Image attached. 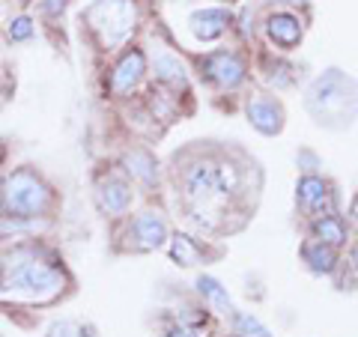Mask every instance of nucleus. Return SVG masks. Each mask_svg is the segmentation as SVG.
<instances>
[{
    "label": "nucleus",
    "instance_id": "nucleus-2",
    "mask_svg": "<svg viewBox=\"0 0 358 337\" xmlns=\"http://www.w3.org/2000/svg\"><path fill=\"white\" fill-rule=\"evenodd\" d=\"M63 266L33 248H18L6 257L3 275H0V299L21 301V305H51L66 293Z\"/></svg>",
    "mask_w": 358,
    "mask_h": 337
},
{
    "label": "nucleus",
    "instance_id": "nucleus-10",
    "mask_svg": "<svg viewBox=\"0 0 358 337\" xmlns=\"http://www.w3.org/2000/svg\"><path fill=\"white\" fill-rule=\"evenodd\" d=\"M96 206L105 218H122L129 215L134 191H131V179L120 171H108L96 179Z\"/></svg>",
    "mask_w": 358,
    "mask_h": 337
},
{
    "label": "nucleus",
    "instance_id": "nucleus-12",
    "mask_svg": "<svg viewBox=\"0 0 358 337\" xmlns=\"http://www.w3.org/2000/svg\"><path fill=\"white\" fill-rule=\"evenodd\" d=\"M263 30L278 51H296L305 39V21L293 9H272L263 21Z\"/></svg>",
    "mask_w": 358,
    "mask_h": 337
},
{
    "label": "nucleus",
    "instance_id": "nucleus-24",
    "mask_svg": "<svg viewBox=\"0 0 358 337\" xmlns=\"http://www.w3.org/2000/svg\"><path fill=\"white\" fill-rule=\"evenodd\" d=\"M299 167H301V171H305V173H317L320 159H317V155H313V152L301 150V152H299Z\"/></svg>",
    "mask_w": 358,
    "mask_h": 337
},
{
    "label": "nucleus",
    "instance_id": "nucleus-14",
    "mask_svg": "<svg viewBox=\"0 0 358 337\" xmlns=\"http://www.w3.org/2000/svg\"><path fill=\"white\" fill-rule=\"evenodd\" d=\"M122 173H126L131 182H138L143 188H152L159 182V164H155V155L143 147H131L122 152Z\"/></svg>",
    "mask_w": 358,
    "mask_h": 337
},
{
    "label": "nucleus",
    "instance_id": "nucleus-9",
    "mask_svg": "<svg viewBox=\"0 0 358 337\" xmlns=\"http://www.w3.org/2000/svg\"><path fill=\"white\" fill-rule=\"evenodd\" d=\"M296 206L305 218H320L329 215V212H338V194H334V185L326 176L320 173H301L299 185H296Z\"/></svg>",
    "mask_w": 358,
    "mask_h": 337
},
{
    "label": "nucleus",
    "instance_id": "nucleus-17",
    "mask_svg": "<svg viewBox=\"0 0 358 337\" xmlns=\"http://www.w3.org/2000/svg\"><path fill=\"white\" fill-rule=\"evenodd\" d=\"M310 236L341 251L346 245V239H350V224H346V218L341 212H329V215H320V218L310 221Z\"/></svg>",
    "mask_w": 358,
    "mask_h": 337
},
{
    "label": "nucleus",
    "instance_id": "nucleus-15",
    "mask_svg": "<svg viewBox=\"0 0 358 337\" xmlns=\"http://www.w3.org/2000/svg\"><path fill=\"white\" fill-rule=\"evenodd\" d=\"M301 263L308 266V272L313 275H334L341 268V251L338 248H331V245L326 242H320V239H310L308 242H301Z\"/></svg>",
    "mask_w": 358,
    "mask_h": 337
},
{
    "label": "nucleus",
    "instance_id": "nucleus-28",
    "mask_svg": "<svg viewBox=\"0 0 358 337\" xmlns=\"http://www.w3.org/2000/svg\"><path fill=\"white\" fill-rule=\"evenodd\" d=\"M346 224H350V227L358 233V197L352 200V206H350V218H346Z\"/></svg>",
    "mask_w": 358,
    "mask_h": 337
},
{
    "label": "nucleus",
    "instance_id": "nucleus-25",
    "mask_svg": "<svg viewBox=\"0 0 358 337\" xmlns=\"http://www.w3.org/2000/svg\"><path fill=\"white\" fill-rule=\"evenodd\" d=\"M346 268H350V278L358 284V242L350 248V257H346Z\"/></svg>",
    "mask_w": 358,
    "mask_h": 337
},
{
    "label": "nucleus",
    "instance_id": "nucleus-21",
    "mask_svg": "<svg viewBox=\"0 0 358 337\" xmlns=\"http://www.w3.org/2000/svg\"><path fill=\"white\" fill-rule=\"evenodd\" d=\"M6 36H9V42H30L36 36V21L30 15H15L6 27Z\"/></svg>",
    "mask_w": 358,
    "mask_h": 337
},
{
    "label": "nucleus",
    "instance_id": "nucleus-22",
    "mask_svg": "<svg viewBox=\"0 0 358 337\" xmlns=\"http://www.w3.org/2000/svg\"><path fill=\"white\" fill-rule=\"evenodd\" d=\"M45 337H93V334H90V329H87V325H81V322L63 320V322H54Z\"/></svg>",
    "mask_w": 358,
    "mask_h": 337
},
{
    "label": "nucleus",
    "instance_id": "nucleus-16",
    "mask_svg": "<svg viewBox=\"0 0 358 337\" xmlns=\"http://www.w3.org/2000/svg\"><path fill=\"white\" fill-rule=\"evenodd\" d=\"M152 78H155V84H159V87L171 89V93H176V96H179V89H182V93L188 89V72H185V66L171 51L155 54V60H152Z\"/></svg>",
    "mask_w": 358,
    "mask_h": 337
},
{
    "label": "nucleus",
    "instance_id": "nucleus-4",
    "mask_svg": "<svg viewBox=\"0 0 358 337\" xmlns=\"http://www.w3.org/2000/svg\"><path fill=\"white\" fill-rule=\"evenodd\" d=\"M57 209L54 185L33 167H15L0 179V218L3 221H36Z\"/></svg>",
    "mask_w": 358,
    "mask_h": 337
},
{
    "label": "nucleus",
    "instance_id": "nucleus-23",
    "mask_svg": "<svg viewBox=\"0 0 358 337\" xmlns=\"http://www.w3.org/2000/svg\"><path fill=\"white\" fill-rule=\"evenodd\" d=\"M69 6H72V0H39V13H42L45 18H51V21L63 18Z\"/></svg>",
    "mask_w": 358,
    "mask_h": 337
},
{
    "label": "nucleus",
    "instance_id": "nucleus-27",
    "mask_svg": "<svg viewBox=\"0 0 358 337\" xmlns=\"http://www.w3.org/2000/svg\"><path fill=\"white\" fill-rule=\"evenodd\" d=\"M268 3H278V6H287V9H305L308 6V0H268Z\"/></svg>",
    "mask_w": 358,
    "mask_h": 337
},
{
    "label": "nucleus",
    "instance_id": "nucleus-6",
    "mask_svg": "<svg viewBox=\"0 0 358 337\" xmlns=\"http://www.w3.org/2000/svg\"><path fill=\"white\" fill-rule=\"evenodd\" d=\"M122 242L120 248L122 251H131V254H150V251H159L167 245L171 239V230H167V221L159 215V212H141V215H134L126 221V227H122Z\"/></svg>",
    "mask_w": 358,
    "mask_h": 337
},
{
    "label": "nucleus",
    "instance_id": "nucleus-7",
    "mask_svg": "<svg viewBox=\"0 0 358 337\" xmlns=\"http://www.w3.org/2000/svg\"><path fill=\"white\" fill-rule=\"evenodd\" d=\"M200 66V75H203V81H209L212 87L218 89H236L245 84V78H248V63L242 60V54L236 51H227V48H218V51H209L203 57L197 60Z\"/></svg>",
    "mask_w": 358,
    "mask_h": 337
},
{
    "label": "nucleus",
    "instance_id": "nucleus-20",
    "mask_svg": "<svg viewBox=\"0 0 358 337\" xmlns=\"http://www.w3.org/2000/svg\"><path fill=\"white\" fill-rule=\"evenodd\" d=\"M233 331L239 337H272V331L257 317H251V313H236V310H233Z\"/></svg>",
    "mask_w": 358,
    "mask_h": 337
},
{
    "label": "nucleus",
    "instance_id": "nucleus-3",
    "mask_svg": "<svg viewBox=\"0 0 358 337\" xmlns=\"http://www.w3.org/2000/svg\"><path fill=\"white\" fill-rule=\"evenodd\" d=\"M305 108L322 129L341 131L358 120V84L343 69H326L305 89Z\"/></svg>",
    "mask_w": 358,
    "mask_h": 337
},
{
    "label": "nucleus",
    "instance_id": "nucleus-18",
    "mask_svg": "<svg viewBox=\"0 0 358 337\" xmlns=\"http://www.w3.org/2000/svg\"><path fill=\"white\" fill-rule=\"evenodd\" d=\"M167 248H171V260L176 266H182V268H194V266L209 260L206 248L188 233H173L171 239H167Z\"/></svg>",
    "mask_w": 358,
    "mask_h": 337
},
{
    "label": "nucleus",
    "instance_id": "nucleus-26",
    "mask_svg": "<svg viewBox=\"0 0 358 337\" xmlns=\"http://www.w3.org/2000/svg\"><path fill=\"white\" fill-rule=\"evenodd\" d=\"M164 337H206L200 329H185V325H179V329H171Z\"/></svg>",
    "mask_w": 358,
    "mask_h": 337
},
{
    "label": "nucleus",
    "instance_id": "nucleus-29",
    "mask_svg": "<svg viewBox=\"0 0 358 337\" xmlns=\"http://www.w3.org/2000/svg\"><path fill=\"white\" fill-rule=\"evenodd\" d=\"M215 3H233V0H215Z\"/></svg>",
    "mask_w": 358,
    "mask_h": 337
},
{
    "label": "nucleus",
    "instance_id": "nucleus-5",
    "mask_svg": "<svg viewBox=\"0 0 358 337\" xmlns=\"http://www.w3.org/2000/svg\"><path fill=\"white\" fill-rule=\"evenodd\" d=\"M141 3L138 0H93L81 13V27L93 36L102 51L122 48L138 30Z\"/></svg>",
    "mask_w": 358,
    "mask_h": 337
},
{
    "label": "nucleus",
    "instance_id": "nucleus-11",
    "mask_svg": "<svg viewBox=\"0 0 358 337\" xmlns=\"http://www.w3.org/2000/svg\"><path fill=\"white\" fill-rule=\"evenodd\" d=\"M245 117H248L251 126L266 134V138H275V134L284 131V122H287V114H284V105L281 99H275L272 93H257L245 102Z\"/></svg>",
    "mask_w": 358,
    "mask_h": 337
},
{
    "label": "nucleus",
    "instance_id": "nucleus-1",
    "mask_svg": "<svg viewBox=\"0 0 358 337\" xmlns=\"http://www.w3.org/2000/svg\"><path fill=\"white\" fill-rule=\"evenodd\" d=\"M173 179H176V194L182 203L185 215L192 218L200 230L206 233H233L236 227L230 224L233 215L242 221L245 206L227 188L221 185L218 176V152L212 150H185L173 159Z\"/></svg>",
    "mask_w": 358,
    "mask_h": 337
},
{
    "label": "nucleus",
    "instance_id": "nucleus-8",
    "mask_svg": "<svg viewBox=\"0 0 358 337\" xmlns=\"http://www.w3.org/2000/svg\"><path fill=\"white\" fill-rule=\"evenodd\" d=\"M150 66H147V54H143L138 45H131L120 54L110 66V75H108V93L114 99H126L131 96L134 89L143 84V78H147Z\"/></svg>",
    "mask_w": 358,
    "mask_h": 337
},
{
    "label": "nucleus",
    "instance_id": "nucleus-13",
    "mask_svg": "<svg viewBox=\"0 0 358 337\" xmlns=\"http://www.w3.org/2000/svg\"><path fill=\"white\" fill-rule=\"evenodd\" d=\"M233 27V13L224 6H203L188 15V30L197 42H215Z\"/></svg>",
    "mask_w": 358,
    "mask_h": 337
},
{
    "label": "nucleus",
    "instance_id": "nucleus-19",
    "mask_svg": "<svg viewBox=\"0 0 358 337\" xmlns=\"http://www.w3.org/2000/svg\"><path fill=\"white\" fill-rule=\"evenodd\" d=\"M197 293L203 296V301H206L212 310H218V313H233V301H230V296H227V287H221L218 278L200 275V278H197Z\"/></svg>",
    "mask_w": 358,
    "mask_h": 337
}]
</instances>
